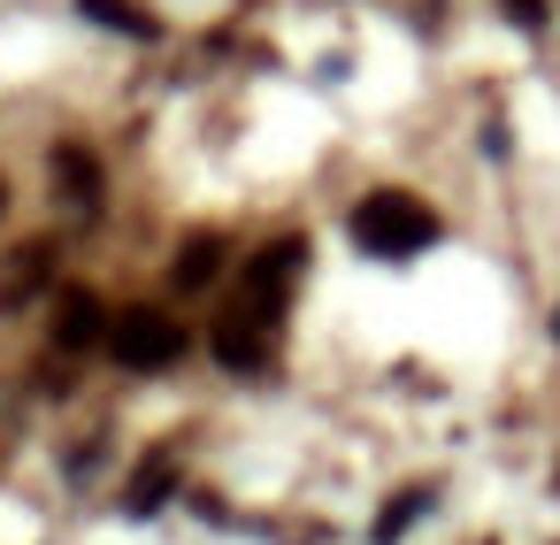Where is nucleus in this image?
<instances>
[{"label":"nucleus","mask_w":560,"mask_h":545,"mask_svg":"<svg viewBox=\"0 0 560 545\" xmlns=\"http://www.w3.org/2000/svg\"><path fill=\"white\" fill-rule=\"evenodd\" d=\"M55 170H62L70 185H78V200H93V193H101V170H93V162H85L78 147H62V154H55Z\"/></svg>","instance_id":"11"},{"label":"nucleus","mask_w":560,"mask_h":545,"mask_svg":"<svg viewBox=\"0 0 560 545\" xmlns=\"http://www.w3.org/2000/svg\"><path fill=\"white\" fill-rule=\"evenodd\" d=\"M506 9H514V24H529V32L545 24V0H506Z\"/></svg>","instance_id":"12"},{"label":"nucleus","mask_w":560,"mask_h":545,"mask_svg":"<svg viewBox=\"0 0 560 545\" xmlns=\"http://www.w3.org/2000/svg\"><path fill=\"white\" fill-rule=\"evenodd\" d=\"M300 262H307V239H277V246H261V254L238 269V315L277 323V315H284V292H292V277H300Z\"/></svg>","instance_id":"2"},{"label":"nucleus","mask_w":560,"mask_h":545,"mask_svg":"<svg viewBox=\"0 0 560 545\" xmlns=\"http://www.w3.org/2000/svg\"><path fill=\"white\" fill-rule=\"evenodd\" d=\"M215 262H223V246H215V239H192L185 262H177V292H200V285L215 277Z\"/></svg>","instance_id":"9"},{"label":"nucleus","mask_w":560,"mask_h":545,"mask_svg":"<svg viewBox=\"0 0 560 545\" xmlns=\"http://www.w3.org/2000/svg\"><path fill=\"white\" fill-rule=\"evenodd\" d=\"M422 507H430V491H399V499L384 507V522H376V545H399V537H407V522H415Z\"/></svg>","instance_id":"10"},{"label":"nucleus","mask_w":560,"mask_h":545,"mask_svg":"<svg viewBox=\"0 0 560 545\" xmlns=\"http://www.w3.org/2000/svg\"><path fill=\"white\" fill-rule=\"evenodd\" d=\"M269 338H277V323H261V315H223V331H215V353L231 361V369H261L269 361Z\"/></svg>","instance_id":"4"},{"label":"nucleus","mask_w":560,"mask_h":545,"mask_svg":"<svg viewBox=\"0 0 560 545\" xmlns=\"http://www.w3.org/2000/svg\"><path fill=\"white\" fill-rule=\"evenodd\" d=\"M170 491H177V461H170V453H154V461L131 476V514H154Z\"/></svg>","instance_id":"6"},{"label":"nucleus","mask_w":560,"mask_h":545,"mask_svg":"<svg viewBox=\"0 0 560 545\" xmlns=\"http://www.w3.org/2000/svg\"><path fill=\"white\" fill-rule=\"evenodd\" d=\"M101 338H108L101 300H93V292H70V300H62V323H55V346H62V353H85V346H101Z\"/></svg>","instance_id":"5"},{"label":"nucleus","mask_w":560,"mask_h":545,"mask_svg":"<svg viewBox=\"0 0 560 545\" xmlns=\"http://www.w3.org/2000/svg\"><path fill=\"white\" fill-rule=\"evenodd\" d=\"M353 239H361V254H376V262H407V254H422V246L438 239V216H430L422 200H407V193H369V200L353 208Z\"/></svg>","instance_id":"1"},{"label":"nucleus","mask_w":560,"mask_h":545,"mask_svg":"<svg viewBox=\"0 0 560 545\" xmlns=\"http://www.w3.org/2000/svg\"><path fill=\"white\" fill-rule=\"evenodd\" d=\"M78 9H85L93 24H108V32H131V39H162V24H154V16H139L131 0H78Z\"/></svg>","instance_id":"7"},{"label":"nucleus","mask_w":560,"mask_h":545,"mask_svg":"<svg viewBox=\"0 0 560 545\" xmlns=\"http://www.w3.org/2000/svg\"><path fill=\"white\" fill-rule=\"evenodd\" d=\"M47 262H55L47 246H16V269H9V285H0V300H9V308H16V300H32V292L47 285Z\"/></svg>","instance_id":"8"},{"label":"nucleus","mask_w":560,"mask_h":545,"mask_svg":"<svg viewBox=\"0 0 560 545\" xmlns=\"http://www.w3.org/2000/svg\"><path fill=\"white\" fill-rule=\"evenodd\" d=\"M108 353H116L124 369H170V361L185 353V331H177V315H162V308H124V315L108 323Z\"/></svg>","instance_id":"3"}]
</instances>
